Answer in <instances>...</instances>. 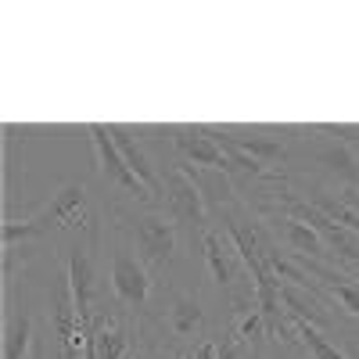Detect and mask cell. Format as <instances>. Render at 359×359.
<instances>
[{"label":"cell","instance_id":"9a60e30c","mask_svg":"<svg viewBox=\"0 0 359 359\" xmlns=\"http://www.w3.org/2000/svg\"><path fill=\"white\" fill-rule=\"evenodd\" d=\"M248 352L255 355V348H252V345H245L241 338H237V334L230 331V334L219 341V352H216V359H245Z\"/></svg>","mask_w":359,"mask_h":359},{"label":"cell","instance_id":"4fadbf2b","mask_svg":"<svg viewBox=\"0 0 359 359\" xmlns=\"http://www.w3.org/2000/svg\"><path fill=\"white\" fill-rule=\"evenodd\" d=\"M184 169L194 180V187L201 191V198H205V205H208L212 216H223V212H230L233 205H241V198H237V184L230 180V172L201 169V165H187V162H184Z\"/></svg>","mask_w":359,"mask_h":359},{"label":"cell","instance_id":"9c48e42d","mask_svg":"<svg viewBox=\"0 0 359 359\" xmlns=\"http://www.w3.org/2000/svg\"><path fill=\"white\" fill-rule=\"evenodd\" d=\"M36 345V320L25 298L15 294V287H4V348L0 359H29Z\"/></svg>","mask_w":359,"mask_h":359},{"label":"cell","instance_id":"3957f363","mask_svg":"<svg viewBox=\"0 0 359 359\" xmlns=\"http://www.w3.org/2000/svg\"><path fill=\"white\" fill-rule=\"evenodd\" d=\"M201 255H205V266H208V277H212V284L223 291V298L230 302L233 316H245L255 306V284L248 280V266L241 259V252H237V245L230 241L226 230H208L201 237Z\"/></svg>","mask_w":359,"mask_h":359},{"label":"cell","instance_id":"8fae6325","mask_svg":"<svg viewBox=\"0 0 359 359\" xmlns=\"http://www.w3.org/2000/svg\"><path fill=\"white\" fill-rule=\"evenodd\" d=\"M223 133L241 147L245 155H252L255 162H262L269 172H277L284 165H291V137H273V133H262V130H248V126H223Z\"/></svg>","mask_w":359,"mask_h":359},{"label":"cell","instance_id":"52a82bcc","mask_svg":"<svg viewBox=\"0 0 359 359\" xmlns=\"http://www.w3.org/2000/svg\"><path fill=\"white\" fill-rule=\"evenodd\" d=\"M327 133H334V137H294V144L306 151V158L323 169L327 176H334L341 187H352L359 191V151L352 147L348 137L338 133V126H323Z\"/></svg>","mask_w":359,"mask_h":359},{"label":"cell","instance_id":"2e32d148","mask_svg":"<svg viewBox=\"0 0 359 359\" xmlns=\"http://www.w3.org/2000/svg\"><path fill=\"white\" fill-rule=\"evenodd\" d=\"M216 352H219V341H198V345H184L172 359H216Z\"/></svg>","mask_w":359,"mask_h":359},{"label":"cell","instance_id":"5b68a950","mask_svg":"<svg viewBox=\"0 0 359 359\" xmlns=\"http://www.w3.org/2000/svg\"><path fill=\"white\" fill-rule=\"evenodd\" d=\"M90 133V144H94V158H97V176L101 184L108 187V198H111V208L115 205H137V201H155L151 191H147L140 180L130 172L123 151L115 144V133H111V123H90L86 126Z\"/></svg>","mask_w":359,"mask_h":359},{"label":"cell","instance_id":"30bf717a","mask_svg":"<svg viewBox=\"0 0 359 359\" xmlns=\"http://www.w3.org/2000/svg\"><path fill=\"white\" fill-rule=\"evenodd\" d=\"M111 133H115V144L123 151L130 172L140 180V184L151 191V198L162 205V162L151 155V147L144 144V137H137L133 126H123V123H111Z\"/></svg>","mask_w":359,"mask_h":359},{"label":"cell","instance_id":"5bb4252c","mask_svg":"<svg viewBox=\"0 0 359 359\" xmlns=\"http://www.w3.org/2000/svg\"><path fill=\"white\" fill-rule=\"evenodd\" d=\"M291 327H294V338L302 341V348L313 355V359H348L331 338H327L313 320H302V316H291Z\"/></svg>","mask_w":359,"mask_h":359},{"label":"cell","instance_id":"ac0fdd59","mask_svg":"<svg viewBox=\"0 0 359 359\" xmlns=\"http://www.w3.org/2000/svg\"><path fill=\"white\" fill-rule=\"evenodd\" d=\"M345 273H359V262H352V266H341Z\"/></svg>","mask_w":359,"mask_h":359},{"label":"cell","instance_id":"7c38bea8","mask_svg":"<svg viewBox=\"0 0 359 359\" xmlns=\"http://www.w3.org/2000/svg\"><path fill=\"white\" fill-rule=\"evenodd\" d=\"M302 269L309 273V284L316 294L331 298L334 306H341L345 313L359 316V280H352L345 269H334L331 262H313V259H298Z\"/></svg>","mask_w":359,"mask_h":359},{"label":"cell","instance_id":"7a4b0ae2","mask_svg":"<svg viewBox=\"0 0 359 359\" xmlns=\"http://www.w3.org/2000/svg\"><path fill=\"white\" fill-rule=\"evenodd\" d=\"M111 219L130 233L137 255L147 262V269L158 277L169 273L180 259V245L187 241L176 219L165 212L158 201H137V205H115Z\"/></svg>","mask_w":359,"mask_h":359},{"label":"cell","instance_id":"6da1fadb","mask_svg":"<svg viewBox=\"0 0 359 359\" xmlns=\"http://www.w3.org/2000/svg\"><path fill=\"white\" fill-rule=\"evenodd\" d=\"M104 259H108V280H111V298L115 309L130 313L133 320H151V302H155V273L147 262L137 255L130 233L115 219L104 223Z\"/></svg>","mask_w":359,"mask_h":359},{"label":"cell","instance_id":"e0dca14e","mask_svg":"<svg viewBox=\"0 0 359 359\" xmlns=\"http://www.w3.org/2000/svg\"><path fill=\"white\" fill-rule=\"evenodd\" d=\"M341 201H345L348 208H355V212H359V191H352V187H341Z\"/></svg>","mask_w":359,"mask_h":359},{"label":"cell","instance_id":"277c9868","mask_svg":"<svg viewBox=\"0 0 359 359\" xmlns=\"http://www.w3.org/2000/svg\"><path fill=\"white\" fill-rule=\"evenodd\" d=\"M162 208L176 219V226L184 230L187 241H201V237L212 230V212L201 198V191L194 187V180L187 176L184 162L169 158L162 162Z\"/></svg>","mask_w":359,"mask_h":359},{"label":"cell","instance_id":"8992f818","mask_svg":"<svg viewBox=\"0 0 359 359\" xmlns=\"http://www.w3.org/2000/svg\"><path fill=\"white\" fill-rule=\"evenodd\" d=\"M158 309L162 313L155 320L172 345L184 348V345L208 341V313H205V298L198 287H169V294H162Z\"/></svg>","mask_w":359,"mask_h":359},{"label":"cell","instance_id":"ba28073f","mask_svg":"<svg viewBox=\"0 0 359 359\" xmlns=\"http://www.w3.org/2000/svg\"><path fill=\"white\" fill-rule=\"evenodd\" d=\"M169 147L176 151V158L187 162V165L226 172V155H223L219 140L212 137L208 126H169Z\"/></svg>","mask_w":359,"mask_h":359}]
</instances>
